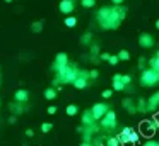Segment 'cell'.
Returning a JSON list of instances; mask_svg holds the SVG:
<instances>
[{"label":"cell","instance_id":"cell-1","mask_svg":"<svg viewBox=\"0 0 159 146\" xmlns=\"http://www.w3.org/2000/svg\"><path fill=\"white\" fill-rule=\"evenodd\" d=\"M127 15V9L123 5H113V7H101L98 10V24L103 29H116L123 22Z\"/></svg>","mask_w":159,"mask_h":146},{"label":"cell","instance_id":"cell-2","mask_svg":"<svg viewBox=\"0 0 159 146\" xmlns=\"http://www.w3.org/2000/svg\"><path fill=\"white\" fill-rule=\"evenodd\" d=\"M79 75V70L75 66L67 65L65 68H62L60 71H57V83H72L75 80V77Z\"/></svg>","mask_w":159,"mask_h":146},{"label":"cell","instance_id":"cell-3","mask_svg":"<svg viewBox=\"0 0 159 146\" xmlns=\"http://www.w3.org/2000/svg\"><path fill=\"white\" fill-rule=\"evenodd\" d=\"M159 83V73L152 68H144L140 73V85L142 87H154Z\"/></svg>","mask_w":159,"mask_h":146},{"label":"cell","instance_id":"cell-4","mask_svg":"<svg viewBox=\"0 0 159 146\" xmlns=\"http://www.w3.org/2000/svg\"><path fill=\"white\" fill-rule=\"evenodd\" d=\"M99 121H101V127H104V129H115L116 127V114H115L113 111H110V109H108L106 114H104Z\"/></svg>","mask_w":159,"mask_h":146},{"label":"cell","instance_id":"cell-5","mask_svg":"<svg viewBox=\"0 0 159 146\" xmlns=\"http://www.w3.org/2000/svg\"><path fill=\"white\" fill-rule=\"evenodd\" d=\"M67 65H69V54H67V53H58L55 56V61H53L52 68L55 71H60L62 68H65Z\"/></svg>","mask_w":159,"mask_h":146},{"label":"cell","instance_id":"cell-6","mask_svg":"<svg viewBox=\"0 0 159 146\" xmlns=\"http://www.w3.org/2000/svg\"><path fill=\"white\" fill-rule=\"evenodd\" d=\"M108 109H110V107H108V104H104V102H99V104H94V105H93L91 112H93L94 119H96V121H99V119L103 117L104 114H106Z\"/></svg>","mask_w":159,"mask_h":146},{"label":"cell","instance_id":"cell-7","mask_svg":"<svg viewBox=\"0 0 159 146\" xmlns=\"http://www.w3.org/2000/svg\"><path fill=\"white\" fill-rule=\"evenodd\" d=\"M139 46L144 48V49H151V48L154 46V37L149 32H142L140 36H139Z\"/></svg>","mask_w":159,"mask_h":146},{"label":"cell","instance_id":"cell-8","mask_svg":"<svg viewBox=\"0 0 159 146\" xmlns=\"http://www.w3.org/2000/svg\"><path fill=\"white\" fill-rule=\"evenodd\" d=\"M58 9H60V12L65 14V15L72 14L74 9H75V5H74V0H62V2L58 3Z\"/></svg>","mask_w":159,"mask_h":146},{"label":"cell","instance_id":"cell-9","mask_svg":"<svg viewBox=\"0 0 159 146\" xmlns=\"http://www.w3.org/2000/svg\"><path fill=\"white\" fill-rule=\"evenodd\" d=\"M159 105V92H154V94L151 95V97L147 98V111H156Z\"/></svg>","mask_w":159,"mask_h":146},{"label":"cell","instance_id":"cell-10","mask_svg":"<svg viewBox=\"0 0 159 146\" xmlns=\"http://www.w3.org/2000/svg\"><path fill=\"white\" fill-rule=\"evenodd\" d=\"M14 98H16V102H17V104H24V102L29 100V92L24 90V88H19V90L16 92Z\"/></svg>","mask_w":159,"mask_h":146},{"label":"cell","instance_id":"cell-11","mask_svg":"<svg viewBox=\"0 0 159 146\" xmlns=\"http://www.w3.org/2000/svg\"><path fill=\"white\" fill-rule=\"evenodd\" d=\"M72 85L77 88V90H84V88L87 87V78L79 77V75H77V77H75V80L72 81Z\"/></svg>","mask_w":159,"mask_h":146},{"label":"cell","instance_id":"cell-12","mask_svg":"<svg viewBox=\"0 0 159 146\" xmlns=\"http://www.w3.org/2000/svg\"><path fill=\"white\" fill-rule=\"evenodd\" d=\"M93 122H96L93 112H91V111H84L82 112V124L84 126H89V124H93Z\"/></svg>","mask_w":159,"mask_h":146},{"label":"cell","instance_id":"cell-13","mask_svg":"<svg viewBox=\"0 0 159 146\" xmlns=\"http://www.w3.org/2000/svg\"><path fill=\"white\" fill-rule=\"evenodd\" d=\"M130 131H132V127H123V131L116 136L118 141H120V144H127L128 143V134H130Z\"/></svg>","mask_w":159,"mask_h":146},{"label":"cell","instance_id":"cell-14","mask_svg":"<svg viewBox=\"0 0 159 146\" xmlns=\"http://www.w3.org/2000/svg\"><path fill=\"white\" fill-rule=\"evenodd\" d=\"M123 107L127 109L128 114H132V115H134L135 112H137V107L134 105V100H130V98H125V100H123Z\"/></svg>","mask_w":159,"mask_h":146},{"label":"cell","instance_id":"cell-15","mask_svg":"<svg viewBox=\"0 0 159 146\" xmlns=\"http://www.w3.org/2000/svg\"><path fill=\"white\" fill-rule=\"evenodd\" d=\"M140 126H142V131L151 134V132L154 131V127H156V122H154V121H144Z\"/></svg>","mask_w":159,"mask_h":146},{"label":"cell","instance_id":"cell-16","mask_svg":"<svg viewBox=\"0 0 159 146\" xmlns=\"http://www.w3.org/2000/svg\"><path fill=\"white\" fill-rule=\"evenodd\" d=\"M45 98L46 100H55L57 98V88H53V87H48L45 90Z\"/></svg>","mask_w":159,"mask_h":146},{"label":"cell","instance_id":"cell-17","mask_svg":"<svg viewBox=\"0 0 159 146\" xmlns=\"http://www.w3.org/2000/svg\"><path fill=\"white\" fill-rule=\"evenodd\" d=\"M139 139H140V134H139L137 131H134V129H132L130 134H128V143H132V144H137Z\"/></svg>","mask_w":159,"mask_h":146},{"label":"cell","instance_id":"cell-18","mask_svg":"<svg viewBox=\"0 0 159 146\" xmlns=\"http://www.w3.org/2000/svg\"><path fill=\"white\" fill-rule=\"evenodd\" d=\"M65 112H67V115H77L79 114V107L77 105H74V104H70V105H67V109H65Z\"/></svg>","mask_w":159,"mask_h":146},{"label":"cell","instance_id":"cell-19","mask_svg":"<svg viewBox=\"0 0 159 146\" xmlns=\"http://www.w3.org/2000/svg\"><path fill=\"white\" fill-rule=\"evenodd\" d=\"M63 24H65L67 27H75V26H77V19H75L74 15H70V14H69V15H67V19L63 20Z\"/></svg>","mask_w":159,"mask_h":146},{"label":"cell","instance_id":"cell-20","mask_svg":"<svg viewBox=\"0 0 159 146\" xmlns=\"http://www.w3.org/2000/svg\"><path fill=\"white\" fill-rule=\"evenodd\" d=\"M149 68H152V70H156L159 73V56H154L149 60Z\"/></svg>","mask_w":159,"mask_h":146},{"label":"cell","instance_id":"cell-21","mask_svg":"<svg viewBox=\"0 0 159 146\" xmlns=\"http://www.w3.org/2000/svg\"><path fill=\"white\" fill-rule=\"evenodd\" d=\"M125 87H127V85H125L121 80H113V90H116V92H123V90H125Z\"/></svg>","mask_w":159,"mask_h":146},{"label":"cell","instance_id":"cell-22","mask_svg":"<svg viewBox=\"0 0 159 146\" xmlns=\"http://www.w3.org/2000/svg\"><path fill=\"white\" fill-rule=\"evenodd\" d=\"M116 56H118V60H120V61H128V60H130V53H128L127 49H121Z\"/></svg>","mask_w":159,"mask_h":146},{"label":"cell","instance_id":"cell-23","mask_svg":"<svg viewBox=\"0 0 159 146\" xmlns=\"http://www.w3.org/2000/svg\"><path fill=\"white\" fill-rule=\"evenodd\" d=\"M80 5H82L84 9H93V7L96 5V0H80Z\"/></svg>","mask_w":159,"mask_h":146},{"label":"cell","instance_id":"cell-24","mask_svg":"<svg viewBox=\"0 0 159 146\" xmlns=\"http://www.w3.org/2000/svg\"><path fill=\"white\" fill-rule=\"evenodd\" d=\"M31 29H33V32H36V34L41 32V31H43V22H39V20H38V22H33Z\"/></svg>","mask_w":159,"mask_h":146},{"label":"cell","instance_id":"cell-25","mask_svg":"<svg viewBox=\"0 0 159 146\" xmlns=\"http://www.w3.org/2000/svg\"><path fill=\"white\" fill-rule=\"evenodd\" d=\"M137 111H140V112H145V111H147V105H145V98H139Z\"/></svg>","mask_w":159,"mask_h":146},{"label":"cell","instance_id":"cell-26","mask_svg":"<svg viewBox=\"0 0 159 146\" xmlns=\"http://www.w3.org/2000/svg\"><path fill=\"white\" fill-rule=\"evenodd\" d=\"M52 127H53L52 122H43V124H41V132H50V131H52Z\"/></svg>","mask_w":159,"mask_h":146},{"label":"cell","instance_id":"cell-27","mask_svg":"<svg viewBox=\"0 0 159 146\" xmlns=\"http://www.w3.org/2000/svg\"><path fill=\"white\" fill-rule=\"evenodd\" d=\"M106 144L108 146H118V144H120V141H118V138H108L106 139Z\"/></svg>","mask_w":159,"mask_h":146},{"label":"cell","instance_id":"cell-28","mask_svg":"<svg viewBox=\"0 0 159 146\" xmlns=\"http://www.w3.org/2000/svg\"><path fill=\"white\" fill-rule=\"evenodd\" d=\"M108 63H110V65H118V63H120V60H118L116 54H110V58H108Z\"/></svg>","mask_w":159,"mask_h":146},{"label":"cell","instance_id":"cell-29","mask_svg":"<svg viewBox=\"0 0 159 146\" xmlns=\"http://www.w3.org/2000/svg\"><path fill=\"white\" fill-rule=\"evenodd\" d=\"M91 37H93V36H91V32H86L82 36V39H80V41H82V44H89L91 43Z\"/></svg>","mask_w":159,"mask_h":146},{"label":"cell","instance_id":"cell-30","mask_svg":"<svg viewBox=\"0 0 159 146\" xmlns=\"http://www.w3.org/2000/svg\"><path fill=\"white\" fill-rule=\"evenodd\" d=\"M103 98H110L111 95H113V90H111V88H106V90H103Z\"/></svg>","mask_w":159,"mask_h":146},{"label":"cell","instance_id":"cell-31","mask_svg":"<svg viewBox=\"0 0 159 146\" xmlns=\"http://www.w3.org/2000/svg\"><path fill=\"white\" fill-rule=\"evenodd\" d=\"M98 53H99V46H98L96 43L91 44V54H96V56H98Z\"/></svg>","mask_w":159,"mask_h":146},{"label":"cell","instance_id":"cell-32","mask_svg":"<svg viewBox=\"0 0 159 146\" xmlns=\"http://www.w3.org/2000/svg\"><path fill=\"white\" fill-rule=\"evenodd\" d=\"M121 81H123L125 85H130L132 83V77H128V75H121Z\"/></svg>","mask_w":159,"mask_h":146},{"label":"cell","instance_id":"cell-33","mask_svg":"<svg viewBox=\"0 0 159 146\" xmlns=\"http://www.w3.org/2000/svg\"><path fill=\"white\" fill-rule=\"evenodd\" d=\"M145 61H147V60H145L144 56L139 58V68H140V70H144V68H145Z\"/></svg>","mask_w":159,"mask_h":146},{"label":"cell","instance_id":"cell-34","mask_svg":"<svg viewBox=\"0 0 159 146\" xmlns=\"http://www.w3.org/2000/svg\"><path fill=\"white\" fill-rule=\"evenodd\" d=\"M98 77H99V71H98V70H91V71H89V78H93V80H96Z\"/></svg>","mask_w":159,"mask_h":146},{"label":"cell","instance_id":"cell-35","mask_svg":"<svg viewBox=\"0 0 159 146\" xmlns=\"http://www.w3.org/2000/svg\"><path fill=\"white\" fill-rule=\"evenodd\" d=\"M46 112H48L50 115H55V114H57V107H55V105H50L48 111H46Z\"/></svg>","mask_w":159,"mask_h":146},{"label":"cell","instance_id":"cell-36","mask_svg":"<svg viewBox=\"0 0 159 146\" xmlns=\"http://www.w3.org/2000/svg\"><path fill=\"white\" fill-rule=\"evenodd\" d=\"M79 77H84V78H87V80H89V71H86V70H79Z\"/></svg>","mask_w":159,"mask_h":146},{"label":"cell","instance_id":"cell-37","mask_svg":"<svg viewBox=\"0 0 159 146\" xmlns=\"http://www.w3.org/2000/svg\"><path fill=\"white\" fill-rule=\"evenodd\" d=\"M108 58H110V53H101L99 54V60H103V61H108Z\"/></svg>","mask_w":159,"mask_h":146},{"label":"cell","instance_id":"cell-38","mask_svg":"<svg viewBox=\"0 0 159 146\" xmlns=\"http://www.w3.org/2000/svg\"><path fill=\"white\" fill-rule=\"evenodd\" d=\"M145 146H159V141H145Z\"/></svg>","mask_w":159,"mask_h":146},{"label":"cell","instance_id":"cell-39","mask_svg":"<svg viewBox=\"0 0 159 146\" xmlns=\"http://www.w3.org/2000/svg\"><path fill=\"white\" fill-rule=\"evenodd\" d=\"M123 2H125V0H111V3H113V5H121Z\"/></svg>","mask_w":159,"mask_h":146},{"label":"cell","instance_id":"cell-40","mask_svg":"<svg viewBox=\"0 0 159 146\" xmlns=\"http://www.w3.org/2000/svg\"><path fill=\"white\" fill-rule=\"evenodd\" d=\"M33 134H34V131H33V129H26V136H28V138H31Z\"/></svg>","mask_w":159,"mask_h":146},{"label":"cell","instance_id":"cell-41","mask_svg":"<svg viewBox=\"0 0 159 146\" xmlns=\"http://www.w3.org/2000/svg\"><path fill=\"white\" fill-rule=\"evenodd\" d=\"M9 122H11V124H14V122H16V117H14V115H11V117H9Z\"/></svg>","mask_w":159,"mask_h":146},{"label":"cell","instance_id":"cell-42","mask_svg":"<svg viewBox=\"0 0 159 146\" xmlns=\"http://www.w3.org/2000/svg\"><path fill=\"white\" fill-rule=\"evenodd\" d=\"M156 29H159V19L156 20Z\"/></svg>","mask_w":159,"mask_h":146},{"label":"cell","instance_id":"cell-43","mask_svg":"<svg viewBox=\"0 0 159 146\" xmlns=\"http://www.w3.org/2000/svg\"><path fill=\"white\" fill-rule=\"evenodd\" d=\"M156 56H159V49H157V51H156Z\"/></svg>","mask_w":159,"mask_h":146},{"label":"cell","instance_id":"cell-44","mask_svg":"<svg viewBox=\"0 0 159 146\" xmlns=\"http://www.w3.org/2000/svg\"><path fill=\"white\" fill-rule=\"evenodd\" d=\"M5 2H7V3H11V2H12V0H5Z\"/></svg>","mask_w":159,"mask_h":146}]
</instances>
